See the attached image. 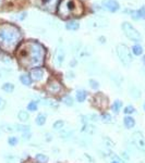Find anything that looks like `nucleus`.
<instances>
[{"mask_svg": "<svg viewBox=\"0 0 145 163\" xmlns=\"http://www.w3.org/2000/svg\"><path fill=\"white\" fill-rule=\"evenodd\" d=\"M103 7L107 9L110 12H116V11L119 10V4L117 0H104L103 1Z\"/></svg>", "mask_w": 145, "mask_h": 163, "instance_id": "9", "label": "nucleus"}, {"mask_svg": "<svg viewBox=\"0 0 145 163\" xmlns=\"http://www.w3.org/2000/svg\"><path fill=\"white\" fill-rule=\"evenodd\" d=\"M20 82H21L24 86H31L33 83V79H32V77H31V75L22 74L21 76H20Z\"/></svg>", "mask_w": 145, "mask_h": 163, "instance_id": "18", "label": "nucleus"}, {"mask_svg": "<svg viewBox=\"0 0 145 163\" xmlns=\"http://www.w3.org/2000/svg\"><path fill=\"white\" fill-rule=\"evenodd\" d=\"M75 63H76V61H75V60L72 61V62H71V66H74V65H75Z\"/></svg>", "mask_w": 145, "mask_h": 163, "instance_id": "44", "label": "nucleus"}, {"mask_svg": "<svg viewBox=\"0 0 145 163\" xmlns=\"http://www.w3.org/2000/svg\"><path fill=\"white\" fill-rule=\"evenodd\" d=\"M132 140L136 148L145 153V138L141 132H134L132 135Z\"/></svg>", "mask_w": 145, "mask_h": 163, "instance_id": "6", "label": "nucleus"}, {"mask_svg": "<svg viewBox=\"0 0 145 163\" xmlns=\"http://www.w3.org/2000/svg\"><path fill=\"white\" fill-rule=\"evenodd\" d=\"M46 121H47L46 114L38 113V114H37L36 119H35V123H36L37 126H44V125L46 124Z\"/></svg>", "mask_w": 145, "mask_h": 163, "instance_id": "17", "label": "nucleus"}, {"mask_svg": "<svg viewBox=\"0 0 145 163\" xmlns=\"http://www.w3.org/2000/svg\"><path fill=\"white\" fill-rule=\"evenodd\" d=\"M62 102H63V104L67 107H73L74 100H73V98L70 96V95H67V96H65V98L62 99Z\"/></svg>", "mask_w": 145, "mask_h": 163, "instance_id": "28", "label": "nucleus"}, {"mask_svg": "<svg viewBox=\"0 0 145 163\" xmlns=\"http://www.w3.org/2000/svg\"><path fill=\"white\" fill-rule=\"evenodd\" d=\"M136 112V110H135V108L132 104H128V106L124 107L123 109V113L126 114V115H132L133 113H135Z\"/></svg>", "mask_w": 145, "mask_h": 163, "instance_id": "27", "label": "nucleus"}, {"mask_svg": "<svg viewBox=\"0 0 145 163\" xmlns=\"http://www.w3.org/2000/svg\"><path fill=\"white\" fill-rule=\"evenodd\" d=\"M88 84H90V87L92 89H94V90H97L99 88V83L97 81H95V79H90L88 81Z\"/></svg>", "mask_w": 145, "mask_h": 163, "instance_id": "34", "label": "nucleus"}, {"mask_svg": "<svg viewBox=\"0 0 145 163\" xmlns=\"http://www.w3.org/2000/svg\"><path fill=\"white\" fill-rule=\"evenodd\" d=\"M142 61H143V63L145 64V54H144V56H143V59H142Z\"/></svg>", "mask_w": 145, "mask_h": 163, "instance_id": "45", "label": "nucleus"}, {"mask_svg": "<svg viewBox=\"0 0 145 163\" xmlns=\"http://www.w3.org/2000/svg\"><path fill=\"white\" fill-rule=\"evenodd\" d=\"M117 53H118V57H119L121 63L123 64L124 66H129L132 63L133 58H132V54H131L129 48L126 45H118L117 46Z\"/></svg>", "mask_w": 145, "mask_h": 163, "instance_id": "4", "label": "nucleus"}, {"mask_svg": "<svg viewBox=\"0 0 145 163\" xmlns=\"http://www.w3.org/2000/svg\"><path fill=\"white\" fill-rule=\"evenodd\" d=\"M62 131V129H61ZM72 135V132H69V131H62L61 132V134H60V136H61V138L65 139V138H69L70 136Z\"/></svg>", "mask_w": 145, "mask_h": 163, "instance_id": "37", "label": "nucleus"}, {"mask_svg": "<svg viewBox=\"0 0 145 163\" xmlns=\"http://www.w3.org/2000/svg\"><path fill=\"white\" fill-rule=\"evenodd\" d=\"M46 89H47V92H49V94L57 95V94H59V92H61L62 86L58 81H56V79H51V81L48 83Z\"/></svg>", "mask_w": 145, "mask_h": 163, "instance_id": "7", "label": "nucleus"}, {"mask_svg": "<svg viewBox=\"0 0 145 163\" xmlns=\"http://www.w3.org/2000/svg\"><path fill=\"white\" fill-rule=\"evenodd\" d=\"M18 120L21 122V123H24L25 124L26 122H29V113L25 110H20L18 112Z\"/></svg>", "mask_w": 145, "mask_h": 163, "instance_id": "15", "label": "nucleus"}, {"mask_svg": "<svg viewBox=\"0 0 145 163\" xmlns=\"http://www.w3.org/2000/svg\"><path fill=\"white\" fill-rule=\"evenodd\" d=\"M18 56L24 66L33 70L43 64L45 59V49L40 44L29 41L20 49Z\"/></svg>", "mask_w": 145, "mask_h": 163, "instance_id": "1", "label": "nucleus"}, {"mask_svg": "<svg viewBox=\"0 0 145 163\" xmlns=\"http://www.w3.org/2000/svg\"><path fill=\"white\" fill-rule=\"evenodd\" d=\"M90 117H91V121H92V122H98V120L100 119V117H98L97 114H92V115H91Z\"/></svg>", "mask_w": 145, "mask_h": 163, "instance_id": "40", "label": "nucleus"}, {"mask_svg": "<svg viewBox=\"0 0 145 163\" xmlns=\"http://www.w3.org/2000/svg\"><path fill=\"white\" fill-rule=\"evenodd\" d=\"M130 95L132 98H134V99H139L140 97H141V90L136 87H131L130 89Z\"/></svg>", "mask_w": 145, "mask_h": 163, "instance_id": "26", "label": "nucleus"}, {"mask_svg": "<svg viewBox=\"0 0 145 163\" xmlns=\"http://www.w3.org/2000/svg\"><path fill=\"white\" fill-rule=\"evenodd\" d=\"M21 38V33L14 25L4 24L0 26V47L2 49L11 51L18 45Z\"/></svg>", "mask_w": 145, "mask_h": 163, "instance_id": "2", "label": "nucleus"}, {"mask_svg": "<svg viewBox=\"0 0 145 163\" xmlns=\"http://www.w3.org/2000/svg\"><path fill=\"white\" fill-rule=\"evenodd\" d=\"M67 77L69 78V79H74V73H73V72H69V73L67 74Z\"/></svg>", "mask_w": 145, "mask_h": 163, "instance_id": "41", "label": "nucleus"}, {"mask_svg": "<svg viewBox=\"0 0 145 163\" xmlns=\"http://www.w3.org/2000/svg\"><path fill=\"white\" fill-rule=\"evenodd\" d=\"M104 142H105V145L107 146L108 148H113V146H115L113 140H111L110 138H108V137H105V138H104Z\"/></svg>", "mask_w": 145, "mask_h": 163, "instance_id": "36", "label": "nucleus"}, {"mask_svg": "<svg viewBox=\"0 0 145 163\" xmlns=\"http://www.w3.org/2000/svg\"><path fill=\"white\" fill-rule=\"evenodd\" d=\"M6 107H7V101L4 99V98H1L0 97V111H2L6 109Z\"/></svg>", "mask_w": 145, "mask_h": 163, "instance_id": "38", "label": "nucleus"}, {"mask_svg": "<svg viewBox=\"0 0 145 163\" xmlns=\"http://www.w3.org/2000/svg\"><path fill=\"white\" fill-rule=\"evenodd\" d=\"M14 85L12 84V83H4V84H2V86H1V89L4 90V92H7V94H12V92H14Z\"/></svg>", "mask_w": 145, "mask_h": 163, "instance_id": "19", "label": "nucleus"}, {"mask_svg": "<svg viewBox=\"0 0 145 163\" xmlns=\"http://www.w3.org/2000/svg\"><path fill=\"white\" fill-rule=\"evenodd\" d=\"M29 75L34 82H42L45 77V70L42 67H35L31 71Z\"/></svg>", "mask_w": 145, "mask_h": 163, "instance_id": "8", "label": "nucleus"}, {"mask_svg": "<svg viewBox=\"0 0 145 163\" xmlns=\"http://www.w3.org/2000/svg\"><path fill=\"white\" fill-rule=\"evenodd\" d=\"M82 7L78 0H62L59 7V14L70 15V14H81Z\"/></svg>", "mask_w": 145, "mask_h": 163, "instance_id": "3", "label": "nucleus"}, {"mask_svg": "<svg viewBox=\"0 0 145 163\" xmlns=\"http://www.w3.org/2000/svg\"><path fill=\"white\" fill-rule=\"evenodd\" d=\"M75 98L79 103H83L87 98V92L85 89H78L75 92Z\"/></svg>", "mask_w": 145, "mask_h": 163, "instance_id": "13", "label": "nucleus"}, {"mask_svg": "<svg viewBox=\"0 0 145 163\" xmlns=\"http://www.w3.org/2000/svg\"><path fill=\"white\" fill-rule=\"evenodd\" d=\"M100 120L106 123V124H109V123H111L113 122V117H111V114L108 113V112H104V113L100 114Z\"/></svg>", "mask_w": 145, "mask_h": 163, "instance_id": "23", "label": "nucleus"}, {"mask_svg": "<svg viewBox=\"0 0 145 163\" xmlns=\"http://www.w3.org/2000/svg\"><path fill=\"white\" fill-rule=\"evenodd\" d=\"M121 158H123L126 161H127V160H129V157H128V153L127 152H122V153H121Z\"/></svg>", "mask_w": 145, "mask_h": 163, "instance_id": "42", "label": "nucleus"}, {"mask_svg": "<svg viewBox=\"0 0 145 163\" xmlns=\"http://www.w3.org/2000/svg\"><path fill=\"white\" fill-rule=\"evenodd\" d=\"M1 128H2V131L6 132V133H13V132H15L14 125H12V124H4V125H1Z\"/></svg>", "mask_w": 145, "mask_h": 163, "instance_id": "30", "label": "nucleus"}, {"mask_svg": "<svg viewBox=\"0 0 145 163\" xmlns=\"http://www.w3.org/2000/svg\"><path fill=\"white\" fill-rule=\"evenodd\" d=\"M98 40H99V43H100V44H105L106 43V38H105V37H103V36H102V37H99V38H98Z\"/></svg>", "mask_w": 145, "mask_h": 163, "instance_id": "43", "label": "nucleus"}, {"mask_svg": "<svg viewBox=\"0 0 145 163\" xmlns=\"http://www.w3.org/2000/svg\"><path fill=\"white\" fill-rule=\"evenodd\" d=\"M131 16L133 20H140V19L144 18L145 16V6L141 8V9H139V10H135V11H132L131 12Z\"/></svg>", "mask_w": 145, "mask_h": 163, "instance_id": "14", "label": "nucleus"}, {"mask_svg": "<svg viewBox=\"0 0 145 163\" xmlns=\"http://www.w3.org/2000/svg\"><path fill=\"white\" fill-rule=\"evenodd\" d=\"M45 140L47 142H50L51 140H52V135H51L50 133H46V134H45Z\"/></svg>", "mask_w": 145, "mask_h": 163, "instance_id": "39", "label": "nucleus"}, {"mask_svg": "<svg viewBox=\"0 0 145 163\" xmlns=\"http://www.w3.org/2000/svg\"><path fill=\"white\" fill-rule=\"evenodd\" d=\"M22 139L24 140V142H29V140H31L32 139V133H31V131L29 132H25V133H22Z\"/></svg>", "mask_w": 145, "mask_h": 163, "instance_id": "35", "label": "nucleus"}, {"mask_svg": "<svg viewBox=\"0 0 145 163\" xmlns=\"http://www.w3.org/2000/svg\"><path fill=\"white\" fill-rule=\"evenodd\" d=\"M55 4H56V0H42V4H44L45 7H48L49 9L51 8V10H52Z\"/></svg>", "mask_w": 145, "mask_h": 163, "instance_id": "33", "label": "nucleus"}, {"mask_svg": "<svg viewBox=\"0 0 145 163\" xmlns=\"http://www.w3.org/2000/svg\"><path fill=\"white\" fill-rule=\"evenodd\" d=\"M110 163H120V162H118V161H115V160H113V161H111Z\"/></svg>", "mask_w": 145, "mask_h": 163, "instance_id": "46", "label": "nucleus"}, {"mask_svg": "<svg viewBox=\"0 0 145 163\" xmlns=\"http://www.w3.org/2000/svg\"><path fill=\"white\" fill-rule=\"evenodd\" d=\"M123 125L127 129H132L135 126V119L132 115H126L123 117Z\"/></svg>", "mask_w": 145, "mask_h": 163, "instance_id": "12", "label": "nucleus"}, {"mask_svg": "<svg viewBox=\"0 0 145 163\" xmlns=\"http://www.w3.org/2000/svg\"><path fill=\"white\" fill-rule=\"evenodd\" d=\"M65 27H67V29H69V31H76V29H79V27H80V24L75 21H70L67 23Z\"/></svg>", "mask_w": 145, "mask_h": 163, "instance_id": "24", "label": "nucleus"}, {"mask_svg": "<svg viewBox=\"0 0 145 163\" xmlns=\"http://www.w3.org/2000/svg\"><path fill=\"white\" fill-rule=\"evenodd\" d=\"M8 145L11 146V147H15V146L19 144V137L17 136H10L9 138H8Z\"/></svg>", "mask_w": 145, "mask_h": 163, "instance_id": "29", "label": "nucleus"}, {"mask_svg": "<svg viewBox=\"0 0 145 163\" xmlns=\"http://www.w3.org/2000/svg\"><path fill=\"white\" fill-rule=\"evenodd\" d=\"M122 29H123L124 34L127 36L128 38L131 39L132 41H135V43H140L142 40V36L141 34L136 31V29L128 22H124L122 24Z\"/></svg>", "mask_w": 145, "mask_h": 163, "instance_id": "5", "label": "nucleus"}, {"mask_svg": "<svg viewBox=\"0 0 145 163\" xmlns=\"http://www.w3.org/2000/svg\"><path fill=\"white\" fill-rule=\"evenodd\" d=\"M4 159H6V161H7L8 163H17V161H18V157L14 156V154L9 153L8 156H4Z\"/></svg>", "mask_w": 145, "mask_h": 163, "instance_id": "32", "label": "nucleus"}, {"mask_svg": "<svg viewBox=\"0 0 145 163\" xmlns=\"http://www.w3.org/2000/svg\"><path fill=\"white\" fill-rule=\"evenodd\" d=\"M122 106H123V102L121 101V100H115L113 102V104H111V110H113V112L115 114H118L121 111V108H122Z\"/></svg>", "mask_w": 145, "mask_h": 163, "instance_id": "16", "label": "nucleus"}, {"mask_svg": "<svg viewBox=\"0 0 145 163\" xmlns=\"http://www.w3.org/2000/svg\"><path fill=\"white\" fill-rule=\"evenodd\" d=\"M65 52L62 48H59V49L56 50V53H55V64H56V66H61L63 61H65Z\"/></svg>", "mask_w": 145, "mask_h": 163, "instance_id": "10", "label": "nucleus"}, {"mask_svg": "<svg viewBox=\"0 0 145 163\" xmlns=\"http://www.w3.org/2000/svg\"><path fill=\"white\" fill-rule=\"evenodd\" d=\"M38 110V101L37 100H31L27 103V111L29 112H36Z\"/></svg>", "mask_w": 145, "mask_h": 163, "instance_id": "21", "label": "nucleus"}, {"mask_svg": "<svg viewBox=\"0 0 145 163\" xmlns=\"http://www.w3.org/2000/svg\"><path fill=\"white\" fill-rule=\"evenodd\" d=\"M88 24L93 27H102V26L107 24V20L103 18H93L88 21Z\"/></svg>", "mask_w": 145, "mask_h": 163, "instance_id": "11", "label": "nucleus"}, {"mask_svg": "<svg viewBox=\"0 0 145 163\" xmlns=\"http://www.w3.org/2000/svg\"><path fill=\"white\" fill-rule=\"evenodd\" d=\"M63 126H65V121L63 120H57L52 124V128L55 131H61V129H63Z\"/></svg>", "mask_w": 145, "mask_h": 163, "instance_id": "25", "label": "nucleus"}, {"mask_svg": "<svg viewBox=\"0 0 145 163\" xmlns=\"http://www.w3.org/2000/svg\"><path fill=\"white\" fill-rule=\"evenodd\" d=\"M132 53L134 56H141L142 53H143V48H142V46H140V45H134V46L132 47Z\"/></svg>", "mask_w": 145, "mask_h": 163, "instance_id": "31", "label": "nucleus"}, {"mask_svg": "<svg viewBox=\"0 0 145 163\" xmlns=\"http://www.w3.org/2000/svg\"><path fill=\"white\" fill-rule=\"evenodd\" d=\"M14 127L15 132H20V133H25V132L31 131V126L24 124V123H22V124H14Z\"/></svg>", "mask_w": 145, "mask_h": 163, "instance_id": "20", "label": "nucleus"}, {"mask_svg": "<svg viewBox=\"0 0 145 163\" xmlns=\"http://www.w3.org/2000/svg\"><path fill=\"white\" fill-rule=\"evenodd\" d=\"M143 110L145 111V102H144V104H143Z\"/></svg>", "mask_w": 145, "mask_h": 163, "instance_id": "47", "label": "nucleus"}, {"mask_svg": "<svg viewBox=\"0 0 145 163\" xmlns=\"http://www.w3.org/2000/svg\"><path fill=\"white\" fill-rule=\"evenodd\" d=\"M35 160H36L37 163H47L49 161V158L45 153H36Z\"/></svg>", "mask_w": 145, "mask_h": 163, "instance_id": "22", "label": "nucleus"}]
</instances>
